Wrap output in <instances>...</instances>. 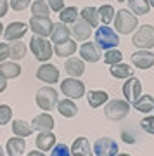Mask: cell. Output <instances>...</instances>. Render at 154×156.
<instances>
[{
  "instance_id": "bcb514c9",
  "label": "cell",
  "mask_w": 154,
  "mask_h": 156,
  "mask_svg": "<svg viewBox=\"0 0 154 156\" xmlns=\"http://www.w3.org/2000/svg\"><path fill=\"white\" fill-rule=\"evenodd\" d=\"M0 156H5V153H4V149H2V146H0Z\"/></svg>"
},
{
  "instance_id": "7c38bea8",
  "label": "cell",
  "mask_w": 154,
  "mask_h": 156,
  "mask_svg": "<svg viewBox=\"0 0 154 156\" xmlns=\"http://www.w3.org/2000/svg\"><path fill=\"white\" fill-rule=\"evenodd\" d=\"M28 31V24L26 23H19V21H12L9 26H5L4 30V38L7 42H14V40L23 38Z\"/></svg>"
},
{
  "instance_id": "8d00e7d4",
  "label": "cell",
  "mask_w": 154,
  "mask_h": 156,
  "mask_svg": "<svg viewBox=\"0 0 154 156\" xmlns=\"http://www.w3.org/2000/svg\"><path fill=\"white\" fill-rule=\"evenodd\" d=\"M50 151H52V153H50V156H73L71 154V149H69L66 144H62V142L55 144Z\"/></svg>"
},
{
  "instance_id": "ac0fdd59",
  "label": "cell",
  "mask_w": 154,
  "mask_h": 156,
  "mask_svg": "<svg viewBox=\"0 0 154 156\" xmlns=\"http://www.w3.org/2000/svg\"><path fill=\"white\" fill-rule=\"evenodd\" d=\"M66 40H69V28L64 23H55L52 26V31H50V42H54L57 45L66 42Z\"/></svg>"
},
{
  "instance_id": "f35d334b",
  "label": "cell",
  "mask_w": 154,
  "mask_h": 156,
  "mask_svg": "<svg viewBox=\"0 0 154 156\" xmlns=\"http://www.w3.org/2000/svg\"><path fill=\"white\" fill-rule=\"evenodd\" d=\"M9 5L14 11H24V9H28V7L31 5V0H11Z\"/></svg>"
},
{
  "instance_id": "cb8c5ba5",
  "label": "cell",
  "mask_w": 154,
  "mask_h": 156,
  "mask_svg": "<svg viewBox=\"0 0 154 156\" xmlns=\"http://www.w3.org/2000/svg\"><path fill=\"white\" fill-rule=\"evenodd\" d=\"M12 134L17 135V137H30L33 134V128H31V123L24 122V120H14L12 122Z\"/></svg>"
},
{
  "instance_id": "7402d4cb",
  "label": "cell",
  "mask_w": 154,
  "mask_h": 156,
  "mask_svg": "<svg viewBox=\"0 0 154 156\" xmlns=\"http://www.w3.org/2000/svg\"><path fill=\"white\" fill-rule=\"evenodd\" d=\"M26 149V140L23 139V137H12L9 139L7 142V154L9 156H21Z\"/></svg>"
},
{
  "instance_id": "ee69618b",
  "label": "cell",
  "mask_w": 154,
  "mask_h": 156,
  "mask_svg": "<svg viewBox=\"0 0 154 156\" xmlns=\"http://www.w3.org/2000/svg\"><path fill=\"white\" fill-rule=\"evenodd\" d=\"M28 156H45V154L38 149V151H30V153H28Z\"/></svg>"
},
{
  "instance_id": "f6af8a7d",
  "label": "cell",
  "mask_w": 154,
  "mask_h": 156,
  "mask_svg": "<svg viewBox=\"0 0 154 156\" xmlns=\"http://www.w3.org/2000/svg\"><path fill=\"white\" fill-rule=\"evenodd\" d=\"M4 28H5V26H4V24H2V23H0V35L4 33Z\"/></svg>"
},
{
  "instance_id": "836d02e7",
  "label": "cell",
  "mask_w": 154,
  "mask_h": 156,
  "mask_svg": "<svg viewBox=\"0 0 154 156\" xmlns=\"http://www.w3.org/2000/svg\"><path fill=\"white\" fill-rule=\"evenodd\" d=\"M121 59H123V54L118 49H109L106 50V54H102V61L109 66H114V64L121 62Z\"/></svg>"
},
{
  "instance_id": "2e32d148",
  "label": "cell",
  "mask_w": 154,
  "mask_h": 156,
  "mask_svg": "<svg viewBox=\"0 0 154 156\" xmlns=\"http://www.w3.org/2000/svg\"><path fill=\"white\" fill-rule=\"evenodd\" d=\"M71 33H73V37H75L76 40H88V37L92 35V26H90L85 19L78 17L76 21L73 23Z\"/></svg>"
},
{
  "instance_id": "681fc988",
  "label": "cell",
  "mask_w": 154,
  "mask_h": 156,
  "mask_svg": "<svg viewBox=\"0 0 154 156\" xmlns=\"http://www.w3.org/2000/svg\"><path fill=\"white\" fill-rule=\"evenodd\" d=\"M118 2H120V4H121V2H125V0H118Z\"/></svg>"
},
{
  "instance_id": "83f0119b",
  "label": "cell",
  "mask_w": 154,
  "mask_h": 156,
  "mask_svg": "<svg viewBox=\"0 0 154 156\" xmlns=\"http://www.w3.org/2000/svg\"><path fill=\"white\" fill-rule=\"evenodd\" d=\"M75 52H76V42H73V40H66L62 44L55 45V56L59 57H69Z\"/></svg>"
},
{
  "instance_id": "484cf974",
  "label": "cell",
  "mask_w": 154,
  "mask_h": 156,
  "mask_svg": "<svg viewBox=\"0 0 154 156\" xmlns=\"http://www.w3.org/2000/svg\"><path fill=\"white\" fill-rule=\"evenodd\" d=\"M87 99H88L90 108L97 109V108H100L102 104H106V102H107V94H106L104 90H90Z\"/></svg>"
},
{
  "instance_id": "f1b7e54d",
  "label": "cell",
  "mask_w": 154,
  "mask_h": 156,
  "mask_svg": "<svg viewBox=\"0 0 154 156\" xmlns=\"http://www.w3.org/2000/svg\"><path fill=\"white\" fill-rule=\"evenodd\" d=\"M135 109L140 113H151L154 111V99L152 95H140L135 102H133Z\"/></svg>"
},
{
  "instance_id": "9a60e30c",
  "label": "cell",
  "mask_w": 154,
  "mask_h": 156,
  "mask_svg": "<svg viewBox=\"0 0 154 156\" xmlns=\"http://www.w3.org/2000/svg\"><path fill=\"white\" fill-rule=\"evenodd\" d=\"M54 127H55V122L49 113H42V115L35 116L31 120V128L35 132H52Z\"/></svg>"
},
{
  "instance_id": "e0dca14e",
  "label": "cell",
  "mask_w": 154,
  "mask_h": 156,
  "mask_svg": "<svg viewBox=\"0 0 154 156\" xmlns=\"http://www.w3.org/2000/svg\"><path fill=\"white\" fill-rule=\"evenodd\" d=\"M64 69L69 76L78 78L85 73V62H83V59H78V57H69L64 62Z\"/></svg>"
},
{
  "instance_id": "8fae6325",
  "label": "cell",
  "mask_w": 154,
  "mask_h": 156,
  "mask_svg": "<svg viewBox=\"0 0 154 156\" xmlns=\"http://www.w3.org/2000/svg\"><path fill=\"white\" fill-rule=\"evenodd\" d=\"M80 56H82L83 61L87 62H97L102 59V52H100L99 45L95 42H85L80 47Z\"/></svg>"
},
{
  "instance_id": "7bdbcfd3",
  "label": "cell",
  "mask_w": 154,
  "mask_h": 156,
  "mask_svg": "<svg viewBox=\"0 0 154 156\" xmlns=\"http://www.w3.org/2000/svg\"><path fill=\"white\" fill-rule=\"evenodd\" d=\"M5 89H7V78L4 76L2 73H0V94H2Z\"/></svg>"
},
{
  "instance_id": "8992f818",
  "label": "cell",
  "mask_w": 154,
  "mask_h": 156,
  "mask_svg": "<svg viewBox=\"0 0 154 156\" xmlns=\"http://www.w3.org/2000/svg\"><path fill=\"white\" fill-rule=\"evenodd\" d=\"M59 102V94L52 87H42L37 92V106L42 111H52Z\"/></svg>"
},
{
  "instance_id": "603a6c76",
  "label": "cell",
  "mask_w": 154,
  "mask_h": 156,
  "mask_svg": "<svg viewBox=\"0 0 154 156\" xmlns=\"http://www.w3.org/2000/svg\"><path fill=\"white\" fill-rule=\"evenodd\" d=\"M0 73H2L7 80L17 78L21 75V66H19L16 61H4V62H0Z\"/></svg>"
},
{
  "instance_id": "d590c367",
  "label": "cell",
  "mask_w": 154,
  "mask_h": 156,
  "mask_svg": "<svg viewBox=\"0 0 154 156\" xmlns=\"http://www.w3.org/2000/svg\"><path fill=\"white\" fill-rule=\"evenodd\" d=\"M12 120V109L7 104H0V125H7Z\"/></svg>"
},
{
  "instance_id": "d4e9b609",
  "label": "cell",
  "mask_w": 154,
  "mask_h": 156,
  "mask_svg": "<svg viewBox=\"0 0 154 156\" xmlns=\"http://www.w3.org/2000/svg\"><path fill=\"white\" fill-rule=\"evenodd\" d=\"M26 50H28V47L24 42L14 40V42L9 44V57H11L12 61H19V59H23V57L26 56Z\"/></svg>"
},
{
  "instance_id": "1f68e13d",
  "label": "cell",
  "mask_w": 154,
  "mask_h": 156,
  "mask_svg": "<svg viewBox=\"0 0 154 156\" xmlns=\"http://www.w3.org/2000/svg\"><path fill=\"white\" fill-rule=\"evenodd\" d=\"M61 17V23H64V24H69V23H75L80 17V12H78L76 7H64L59 14Z\"/></svg>"
},
{
  "instance_id": "ba28073f",
  "label": "cell",
  "mask_w": 154,
  "mask_h": 156,
  "mask_svg": "<svg viewBox=\"0 0 154 156\" xmlns=\"http://www.w3.org/2000/svg\"><path fill=\"white\" fill-rule=\"evenodd\" d=\"M52 26H54V23L50 21L49 16H31L30 17V30H31L35 35L50 37Z\"/></svg>"
},
{
  "instance_id": "60d3db41",
  "label": "cell",
  "mask_w": 154,
  "mask_h": 156,
  "mask_svg": "<svg viewBox=\"0 0 154 156\" xmlns=\"http://www.w3.org/2000/svg\"><path fill=\"white\" fill-rule=\"evenodd\" d=\"M7 57H9V44L2 42L0 44V62H4Z\"/></svg>"
},
{
  "instance_id": "7dc6e473",
  "label": "cell",
  "mask_w": 154,
  "mask_h": 156,
  "mask_svg": "<svg viewBox=\"0 0 154 156\" xmlns=\"http://www.w3.org/2000/svg\"><path fill=\"white\" fill-rule=\"evenodd\" d=\"M149 5H152V7H154V0H149Z\"/></svg>"
},
{
  "instance_id": "d6986e66",
  "label": "cell",
  "mask_w": 154,
  "mask_h": 156,
  "mask_svg": "<svg viewBox=\"0 0 154 156\" xmlns=\"http://www.w3.org/2000/svg\"><path fill=\"white\" fill-rule=\"evenodd\" d=\"M35 144L42 153L45 151H50L55 146V135L52 132H38L37 139H35Z\"/></svg>"
},
{
  "instance_id": "30bf717a",
  "label": "cell",
  "mask_w": 154,
  "mask_h": 156,
  "mask_svg": "<svg viewBox=\"0 0 154 156\" xmlns=\"http://www.w3.org/2000/svg\"><path fill=\"white\" fill-rule=\"evenodd\" d=\"M140 92H142V83H140V80L138 78H133L130 76L123 83V95H125V99L128 102H135V101L140 97Z\"/></svg>"
},
{
  "instance_id": "ab89813d",
  "label": "cell",
  "mask_w": 154,
  "mask_h": 156,
  "mask_svg": "<svg viewBox=\"0 0 154 156\" xmlns=\"http://www.w3.org/2000/svg\"><path fill=\"white\" fill-rule=\"evenodd\" d=\"M50 11H55V12H61L64 9V0H47Z\"/></svg>"
},
{
  "instance_id": "b9f144b4",
  "label": "cell",
  "mask_w": 154,
  "mask_h": 156,
  "mask_svg": "<svg viewBox=\"0 0 154 156\" xmlns=\"http://www.w3.org/2000/svg\"><path fill=\"white\" fill-rule=\"evenodd\" d=\"M9 11V2L7 0H0V17H4Z\"/></svg>"
},
{
  "instance_id": "6da1fadb",
  "label": "cell",
  "mask_w": 154,
  "mask_h": 156,
  "mask_svg": "<svg viewBox=\"0 0 154 156\" xmlns=\"http://www.w3.org/2000/svg\"><path fill=\"white\" fill-rule=\"evenodd\" d=\"M138 26V19L132 11L127 9H120L114 14V28L118 33L121 35H130L132 31H135Z\"/></svg>"
},
{
  "instance_id": "4fadbf2b",
  "label": "cell",
  "mask_w": 154,
  "mask_h": 156,
  "mask_svg": "<svg viewBox=\"0 0 154 156\" xmlns=\"http://www.w3.org/2000/svg\"><path fill=\"white\" fill-rule=\"evenodd\" d=\"M37 78L42 80L44 83H55L59 80V69L54 66V64H49L45 62L37 69Z\"/></svg>"
},
{
  "instance_id": "c3c4849f",
  "label": "cell",
  "mask_w": 154,
  "mask_h": 156,
  "mask_svg": "<svg viewBox=\"0 0 154 156\" xmlns=\"http://www.w3.org/2000/svg\"><path fill=\"white\" fill-rule=\"evenodd\" d=\"M116 156H130V154H125V153H121V154H116Z\"/></svg>"
},
{
  "instance_id": "5b68a950",
  "label": "cell",
  "mask_w": 154,
  "mask_h": 156,
  "mask_svg": "<svg viewBox=\"0 0 154 156\" xmlns=\"http://www.w3.org/2000/svg\"><path fill=\"white\" fill-rule=\"evenodd\" d=\"M132 44L138 50H147L154 47V26L152 24H142L133 33Z\"/></svg>"
},
{
  "instance_id": "ffe728a7",
  "label": "cell",
  "mask_w": 154,
  "mask_h": 156,
  "mask_svg": "<svg viewBox=\"0 0 154 156\" xmlns=\"http://www.w3.org/2000/svg\"><path fill=\"white\" fill-rule=\"evenodd\" d=\"M71 154L73 156H94V151L90 147V142L85 137H78L71 146Z\"/></svg>"
},
{
  "instance_id": "3957f363",
  "label": "cell",
  "mask_w": 154,
  "mask_h": 156,
  "mask_svg": "<svg viewBox=\"0 0 154 156\" xmlns=\"http://www.w3.org/2000/svg\"><path fill=\"white\" fill-rule=\"evenodd\" d=\"M130 113V102L125 99H111L109 102H106L104 115L111 122H120L125 120Z\"/></svg>"
},
{
  "instance_id": "4dcf8cb0",
  "label": "cell",
  "mask_w": 154,
  "mask_h": 156,
  "mask_svg": "<svg viewBox=\"0 0 154 156\" xmlns=\"http://www.w3.org/2000/svg\"><path fill=\"white\" fill-rule=\"evenodd\" d=\"M128 5H130V11L133 14H138V16H144L147 14L151 5H149V0H128Z\"/></svg>"
},
{
  "instance_id": "9c48e42d",
  "label": "cell",
  "mask_w": 154,
  "mask_h": 156,
  "mask_svg": "<svg viewBox=\"0 0 154 156\" xmlns=\"http://www.w3.org/2000/svg\"><path fill=\"white\" fill-rule=\"evenodd\" d=\"M94 154L97 156H116L118 154V144L109 137L97 139L94 144Z\"/></svg>"
},
{
  "instance_id": "f546056e",
  "label": "cell",
  "mask_w": 154,
  "mask_h": 156,
  "mask_svg": "<svg viewBox=\"0 0 154 156\" xmlns=\"http://www.w3.org/2000/svg\"><path fill=\"white\" fill-rule=\"evenodd\" d=\"M80 17L85 19V21L92 26V28H99V14H97V9L95 7H85L82 12H80Z\"/></svg>"
},
{
  "instance_id": "d6a6232c",
  "label": "cell",
  "mask_w": 154,
  "mask_h": 156,
  "mask_svg": "<svg viewBox=\"0 0 154 156\" xmlns=\"http://www.w3.org/2000/svg\"><path fill=\"white\" fill-rule=\"evenodd\" d=\"M97 14H99V21L104 23V24H109L113 19H114V7L113 5H100L97 9Z\"/></svg>"
},
{
  "instance_id": "52a82bcc",
  "label": "cell",
  "mask_w": 154,
  "mask_h": 156,
  "mask_svg": "<svg viewBox=\"0 0 154 156\" xmlns=\"http://www.w3.org/2000/svg\"><path fill=\"white\" fill-rule=\"evenodd\" d=\"M61 90L68 99H80L85 94V85L78 78H66L61 83Z\"/></svg>"
},
{
  "instance_id": "7a4b0ae2",
  "label": "cell",
  "mask_w": 154,
  "mask_h": 156,
  "mask_svg": "<svg viewBox=\"0 0 154 156\" xmlns=\"http://www.w3.org/2000/svg\"><path fill=\"white\" fill-rule=\"evenodd\" d=\"M30 50L40 62H47L54 56V49H52L50 40H47L45 37H40V35H33L30 38Z\"/></svg>"
},
{
  "instance_id": "74e56055",
  "label": "cell",
  "mask_w": 154,
  "mask_h": 156,
  "mask_svg": "<svg viewBox=\"0 0 154 156\" xmlns=\"http://www.w3.org/2000/svg\"><path fill=\"white\" fill-rule=\"evenodd\" d=\"M140 127H142V130H145L147 134L154 135V116H145L142 122H140Z\"/></svg>"
},
{
  "instance_id": "4316f807",
  "label": "cell",
  "mask_w": 154,
  "mask_h": 156,
  "mask_svg": "<svg viewBox=\"0 0 154 156\" xmlns=\"http://www.w3.org/2000/svg\"><path fill=\"white\" fill-rule=\"evenodd\" d=\"M109 71L114 78H120V80H125V78L133 76L132 66H128V64H125V62H118V64H114V66H111Z\"/></svg>"
},
{
  "instance_id": "e575fe53",
  "label": "cell",
  "mask_w": 154,
  "mask_h": 156,
  "mask_svg": "<svg viewBox=\"0 0 154 156\" xmlns=\"http://www.w3.org/2000/svg\"><path fill=\"white\" fill-rule=\"evenodd\" d=\"M31 14L33 16H49L50 7L47 4V0H35L31 4Z\"/></svg>"
},
{
  "instance_id": "44dd1931",
  "label": "cell",
  "mask_w": 154,
  "mask_h": 156,
  "mask_svg": "<svg viewBox=\"0 0 154 156\" xmlns=\"http://www.w3.org/2000/svg\"><path fill=\"white\" fill-rule=\"evenodd\" d=\"M57 111L64 118H75L78 115V106L71 99H59V102H57Z\"/></svg>"
},
{
  "instance_id": "5bb4252c",
  "label": "cell",
  "mask_w": 154,
  "mask_h": 156,
  "mask_svg": "<svg viewBox=\"0 0 154 156\" xmlns=\"http://www.w3.org/2000/svg\"><path fill=\"white\" fill-rule=\"evenodd\" d=\"M132 64L138 69H149L154 66V54L149 50H137L132 54Z\"/></svg>"
},
{
  "instance_id": "277c9868",
  "label": "cell",
  "mask_w": 154,
  "mask_h": 156,
  "mask_svg": "<svg viewBox=\"0 0 154 156\" xmlns=\"http://www.w3.org/2000/svg\"><path fill=\"white\" fill-rule=\"evenodd\" d=\"M95 44L99 45V49L109 50V49H116L120 44V37L113 28H109L107 24L99 26L95 31Z\"/></svg>"
}]
</instances>
